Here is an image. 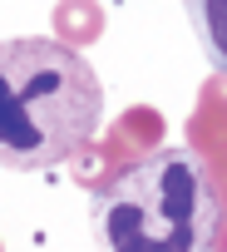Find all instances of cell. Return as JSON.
Segmentation results:
<instances>
[{
    "label": "cell",
    "mask_w": 227,
    "mask_h": 252,
    "mask_svg": "<svg viewBox=\"0 0 227 252\" xmlns=\"http://www.w3.org/2000/svg\"><path fill=\"white\" fill-rule=\"evenodd\" d=\"M104 35V5L99 0H59L55 5V40L69 50H84Z\"/></svg>",
    "instance_id": "obj_6"
},
{
    "label": "cell",
    "mask_w": 227,
    "mask_h": 252,
    "mask_svg": "<svg viewBox=\"0 0 227 252\" xmlns=\"http://www.w3.org/2000/svg\"><path fill=\"white\" fill-rule=\"evenodd\" d=\"M217 193H222V232H217V252H227V173H212Z\"/></svg>",
    "instance_id": "obj_7"
},
{
    "label": "cell",
    "mask_w": 227,
    "mask_h": 252,
    "mask_svg": "<svg viewBox=\"0 0 227 252\" xmlns=\"http://www.w3.org/2000/svg\"><path fill=\"white\" fill-rule=\"evenodd\" d=\"M222 193L193 149H158L99 193L109 252H217Z\"/></svg>",
    "instance_id": "obj_2"
},
{
    "label": "cell",
    "mask_w": 227,
    "mask_h": 252,
    "mask_svg": "<svg viewBox=\"0 0 227 252\" xmlns=\"http://www.w3.org/2000/svg\"><path fill=\"white\" fill-rule=\"evenodd\" d=\"M183 10L202 40V55L217 74H227V0H183Z\"/></svg>",
    "instance_id": "obj_5"
},
{
    "label": "cell",
    "mask_w": 227,
    "mask_h": 252,
    "mask_svg": "<svg viewBox=\"0 0 227 252\" xmlns=\"http://www.w3.org/2000/svg\"><path fill=\"white\" fill-rule=\"evenodd\" d=\"M104 89L89 60L59 40L0 45V168L35 173L74 163L99 139Z\"/></svg>",
    "instance_id": "obj_1"
},
{
    "label": "cell",
    "mask_w": 227,
    "mask_h": 252,
    "mask_svg": "<svg viewBox=\"0 0 227 252\" xmlns=\"http://www.w3.org/2000/svg\"><path fill=\"white\" fill-rule=\"evenodd\" d=\"M0 252H5V247H0Z\"/></svg>",
    "instance_id": "obj_8"
},
{
    "label": "cell",
    "mask_w": 227,
    "mask_h": 252,
    "mask_svg": "<svg viewBox=\"0 0 227 252\" xmlns=\"http://www.w3.org/2000/svg\"><path fill=\"white\" fill-rule=\"evenodd\" d=\"M188 139H193V154L212 173H227V74L202 84L198 109L188 119Z\"/></svg>",
    "instance_id": "obj_4"
},
{
    "label": "cell",
    "mask_w": 227,
    "mask_h": 252,
    "mask_svg": "<svg viewBox=\"0 0 227 252\" xmlns=\"http://www.w3.org/2000/svg\"><path fill=\"white\" fill-rule=\"evenodd\" d=\"M158 149H163V114L148 104H134L109 124L104 139H94L74 154V178L84 188H94V198H99L109 183H119L134 163H143Z\"/></svg>",
    "instance_id": "obj_3"
}]
</instances>
